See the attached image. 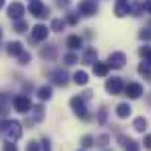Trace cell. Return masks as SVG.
Instances as JSON below:
<instances>
[{
  "mask_svg": "<svg viewBox=\"0 0 151 151\" xmlns=\"http://www.w3.org/2000/svg\"><path fill=\"white\" fill-rule=\"evenodd\" d=\"M132 128H134L137 132H145V128H147V120H145V116H139V118H134V122H132Z\"/></svg>",
  "mask_w": 151,
  "mask_h": 151,
  "instance_id": "obj_19",
  "label": "cell"
},
{
  "mask_svg": "<svg viewBox=\"0 0 151 151\" xmlns=\"http://www.w3.org/2000/svg\"><path fill=\"white\" fill-rule=\"evenodd\" d=\"M33 114H35V120H42L44 118V108L42 106H35L33 108Z\"/></svg>",
  "mask_w": 151,
  "mask_h": 151,
  "instance_id": "obj_31",
  "label": "cell"
},
{
  "mask_svg": "<svg viewBox=\"0 0 151 151\" xmlns=\"http://www.w3.org/2000/svg\"><path fill=\"white\" fill-rule=\"evenodd\" d=\"M73 81H75L77 85H87L89 77H87V73H85V70H77V73L73 75Z\"/></svg>",
  "mask_w": 151,
  "mask_h": 151,
  "instance_id": "obj_18",
  "label": "cell"
},
{
  "mask_svg": "<svg viewBox=\"0 0 151 151\" xmlns=\"http://www.w3.org/2000/svg\"><path fill=\"white\" fill-rule=\"evenodd\" d=\"M29 13L33 15V17H37V19H44V17H48V6L44 4V2H40V0H33V2L29 4Z\"/></svg>",
  "mask_w": 151,
  "mask_h": 151,
  "instance_id": "obj_4",
  "label": "cell"
},
{
  "mask_svg": "<svg viewBox=\"0 0 151 151\" xmlns=\"http://www.w3.org/2000/svg\"><path fill=\"white\" fill-rule=\"evenodd\" d=\"M95 58H97L95 50H87V52H85V56H83V60H85V62H89V64H95V62H93Z\"/></svg>",
  "mask_w": 151,
  "mask_h": 151,
  "instance_id": "obj_24",
  "label": "cell"
},
{
  "mask_svg": "<svg viewBox=\"0 0 151 151\" xmlns=\"http://www.w3.org/2000/svg\"><path fill=\"white\" fill-rule=\"evenodd\" d=\"M25 29H27V23H25L23 19H21V21H15V31H17V33H23Z\"/></svg>",
  "mask_w": 151,
  "mask_h": 151,
  "instance_id": "obj_27",
  "label": "cell"
},
{
  "mask_svg": "<svg viewBox=\"0 0 151 151\" xmlns=\"http://www.w3.org/2000/svg\"><path fill=\"white\" fill-rule=\"evenodd\" d=\"M19 62H21V64H29V62H31V54L23 52V54L19 56Z\"/></svg>",
  "mask_w": 151,
  "mask_h": 151,
  "instance_id": "obj_30",
  "label": "cell"
},
{
  "mask_svg": "<svg viewBox=\"0 0 151 151\" xmlns=\"http://www.w3.org/2000/svg\"><path fill=\"white\" fill-rule=\"evenodd\" d=\"M139 54H141V56L145 58V62L151 66V48H149V46H143V48L139 50Z\"/></svg>",
  "mask_w": 151,
  "mask_h": 151,
  "instance_id": "obj_23",
  "label": "cell"
},
{
  "mask_svg": "<svg viewBox=\"0 0 151 151\" xmlns=\"http://www.w3.org/2000/svg\"><path fill=\"white\" fill-rule=\"evenodd\" d=\"M37 95H40V99H46V101H48V99L52 97V87H50V85L40 87V89H37Z\"/></svg>",
  "mask_w": 151,
  "mask_h": 151,
  "instance_id": "obj_20",
  "label": "cell"
},
{
  "mask_svg": "<svg viewBox=\"0 0 151 151\" xmlns=\"http://www.w3.org/2000/svg\"><path fill=\"white\" fill-rule=\"evenodd\" d=\"M139 37H141V40H147V42H149V40H151V31H145V29H143V31L139 33Z\"/></svg>",
  "mask_w": 151,
  "mask_h": 151,
  "instance_id": "obj_34",
  "label": "cell"
},
{
  "mask_svg": "<svg viewBox=\"0 0 151 151\" xmlns=\"http://www.w3.org/2000/svg\"><path fill=\"white\" fill-rule=\"evenodd\" d=\"M122 89H124V85H122V81H120L118 77H112V79H108V81H106V91H108V93L118 95Z\"/></svg>",
  "mask_w": 151,
  "mask_h": 151,
  "instance_id": "obj_7",
  "label": "cell"
},
{
  "mask_svg": "<svg viewBox=\"0 0 151 151\" xmlns=\"http://www.w3.org/2000/svg\"><path fill=\"white\" fill-rule=\"evenodd\" d=\"M130 112H132V110H130L128 104H118V106H116V116H118V118H128Z\"/></svg>",
  "mask_w": 151,
  "mask_h": 151,
  "instance_id": "obj_15",
  "label": "cell"
},
{
  "mask_svg": "<svg viewBox=\"0 0 151 151\" xmlns=\"http://www.w3.org/2000/svg\"><path fill=\"white\" fill-rule=\"evenodd\" d=\"M23 13H25V6H23L21 2H11V6H9V17H11L13 21H21Z\"/></svg>",
  "mask_w": 151,
  "mask_h": 151,
  "instance_id": "obj_9",
  "label": "cell"
},
{
  "mask_svg": "<svg viewBox=\"0 0 151 151\" xmlns=\"http://www.w3.org/2000/svg\"><path fill=\"white\" fill-rule=\"evenodd\" d=\"M124 93H126L130 99H137V97L143 95V87H141L139 83H128V85L124 87Z\"/></svg>",
  "mask_w": 151,
  "mask_h": 151,
  "instance_id": "obj_10",
  "label": "cell"
},
{
  "mask_svg": "<svg viewBox=\"0 0 151 151\" xmlns=\"http://www.w3.org/2000/svg\"><path fill=\"white\" fill-rule=\"evenodd\" d=\"M124 62H126L124 52H112V54H110V58H108V64H110L112 68H122V66H124Z\"/></svg>",
  "mask_w": 151,
  "mask_h": 151,
  "instance_id": "obj_8",
  "label": "cell"
},
{
  "mask_svg": "<svg viewBox=\"0 0 151 151\" xmlns=\"http://www.w3.org/2000/svg\"><path fill=\"white\" fill-rule=\"evenodd\" d=\"M40 54H42V58H52V56H54V48H48V50L44 48Z\"/></svg>",
  "mask_w": 151,
  "mask_h": 151,
  "instance_id": "obj_32",
  "label": "cell"
},
{
  "mask_svg": "<svg viewBox=\"0 0 151 151\" xmlns=\"http://www.w3.org/2000/svg\"><path fill=\"white\" fill-rule=\"evenodd\" d=\"M70 108L75 110V114H77L79 118H83V120H89V118H91L89 112H87V108H85L83 97H73V99H70Z\"/></svg>",
  "mask_w": 151,
  "mask_h": 151,
  "instance_id": "obj_2",
  "label": "cell"
},
{
  "mask_svg": "<svg viewBox=\"0 0 151 151\" xmlns=\"http://www.w3.org/2000/svg\"><path fill=\"white\" fill-rule=\"evenodd\" d=\"M6 110H9V97L2 93V95H0V118L6 114Z\"/></svg>",
  "mask_w": 151,
  "mask_h": 151,
  "instance_id": "obj_22",
  "label": "cell"
},
{
  "mask_svg": "<svg viewBox=\"0 0 151 151\" xmlns=\"http://www.w3.org/2000/svg\"><path fill=\"white\" fill-rule=\"evenodd\" d=\"M77 62H79V56H77V54L70 52V54L64 56V64H77Z\"/></svg>",
  "mask_w": 151,
  "mask_h": 151,
  "instance_id": "obj_25",
  "label": "cell"
},
{
  "mask_svg": "<svg viewBox=\"0 0 151 151\" xmlns=\"http://www.w3.org/2000/svg\"><path fill=\"white\" fill-rule=\"evenodd\" d=\"M0 132H2V137L6 139V143H15L21 139L23 130H21V124L15 122V120H4L2 124H0Z\"/></svg>",
  "mask_w": 151,
  "mask_h": 151,
  "instance_id": "obj_1",
  "label": "cell"
},
{
  "mask_svg": "<svg viewBox=\"0 0 151 151\" xmlns=\"http://www.w3.org/2000/svg\"><path fill=\"white\" fill-rule=\"evenodd\" d=\"M81 145H83V147H93V145H95V139L87 134V137H83V139H81Z\"/></svg>",
  "mask_w": 151,
  "mask_h": 151,
  "instance_id": "obj_29",
  "label": "cell"
},
{
  "mask_svg": "<svg viewBox=\"0 0 151 151\" xmlns=\"http://www.w3.org/2000/svg\"><path fill=\"white\" fill-rule=\"evenodd\" d=\"M81 151H83V149H81Z\"/></svg>",
  "mask_w": 151,
  "mask_h": 151,
  "instance_id": "obj_42",
  "label": "cell"
},
{
  "mask_svg": "<svg viewBox=\"0 0 151 151\" xmlns=\"http://www.w3.org/2000/svg\"><path fill=\"white\" fill-rule=\"evenodd\" d=\"M79 13L83 17H93L97 13V4H95V0H81L79 2Z\"/></svg>",
  "mask_w": 151,
  "mask_h": 151,
  "instance_id": "obj_3",
  "label": "cell"
},
{
  "mask_svg": "<svg viewBox=\"0 0 151 151\" xmlns=\"http://www.w3.org/2000/svg\"><path fill=\"white\" fill-rule=\"evenodd\" d=\"M143 145H145V149H151V134H145V139H143Z\"/></svg>",
  "mask_w": 151,
  "mask_h": 151,
  "instance_id": "obj_35",
  "label": "cell"
},
{
  "mask_svg": "<svg viewBox=\"0 0 151 151\" xmlns=\"http://www.w3.org/2000/svg\"><path fill=\"white\" fill-rule=\"evenodd\" d=\"M0 37H2V29H0Z\"/></svg>",
  "mask_w": 151,
  "mask_h": 151,
  "instance_id": "obj_40",
  "label": "cell"
},
{
  "mask_svg": "<svg viewBox=\"0 0 151 151\" xmlns=\"http://www.w3.org/2000/svg\"><path fill=\"white\" fill-rule=\"evenodd\" d=\"M66 21H68L70 25H75V23H77L79 19H77V15H68V19H66Z\"/></svg>",
  "mask_w": 151,
  "mask_h": 151,
  "instance_id": "obj_37",
  "label": "cell"
},
{
  "mask_svg": "<svg viewBox=\"0 0 151 151\" xmlns=\"http://www.w3.org/2000/svg\"><path fill=\"white\" fill-rule=\"evenodd\" d=\"M66 46H68L70 50H81V46H83V40H81L79 35H68V40H66Z\"/></svg>",
  "mask_w": 151,
  "mask_h": 151,
  "instance_id": "obj_12",
  "label": "cell"
},
{
  "mask_svg": "<svg viewBox=\"0 0 151 151\" xmlns=\"http://www.w3.org/2000/svg\"><path fill=\"white\" fill-rule=\"evenodd\" d=\"M13 106H15V110L21 112V114H27V112L31 110V101H29L27 95H17V97L13 99Z\"/></svg>",
  "mask_w": 151,
  "mask_h": 151,
  "instance_id": "obj_5",
  "label": "cell"
},
{
  "mask_svg": "<svg viewBox=\"0 0 151 151\" xmlns=\"http://www.w3.org/2000/svg\"><path fill=\"white\" fill-rule=\"evenodd\" d=\"M128 13H130V4L124 2V0H118L116 2V17H124Z\"/></svg>",
  "mask_w": 151,
  "mask_h": 151,
  "instance_id": "obj_11",
  "label": "cell"
},
{
  "mask_svg": "<svg viewBox=\"0 0 151 151\" xmlns=\"http://www.w3.org/2000/svg\"><path fill=\"white\" fill-rule=\"evenodd\" d=\"M120 143L124 145V151H139V143H137V141H132V139L120 137Z\"/></svg>",
  "mask_w": 151,
  "mask_h": 151,
  "instance_id": "obj_16",
  "label": "cell"
},
{
  "mask_svg": "<svg viewBox=\"0 0 151 151\" xmlns=\"http://www.w3.org/2000/svg\"><path fill=\"white\" fill-rule=\"evenodd\" d=\"M6 52H9L11 56H21V54H23V46H21V42H11L9 48H6Z\"/></svg>",
  "mask_w": 151,
  "mask_h": 151,
  "instance_id": "obj_13",
  "label": "cell"
},
{
  "mask_svg": "<svg viewBox=\"0 0 151 151\" xmlns=\"http://www.w3.org/2000/svg\"><path fill=\"white\" fill-rule=\"evenodd\" d=\"M31 2H33V0H31Z\"/></svg>",
  "mask_w": 151,
  "mask_h": 151,
  "instance_id": "obj_41",
  "label": "cell"
},
{
  "mask_svg": "<svg viewBox=\"0 0 151 151\" xmlns=\"http://www.w3.org/2000/svg\"><path fill=\"white\" fill-rule=\"evenodd\" d=\"M48 27L46 25H35L33 29H31V42H44V40H48Z\"/></svg>",
  "mask_w": 151,
  "mask_h": 151,
  "instance_id": "obj_6",
  "label": "cell"
},
{
  "mask_svg": "<svg viewBox=\"0 0 151 151\" xmlns=\"http://www.w3.org/2000/svg\"><path fill=\"white\" fill-rule=\"evenodd\" d=\"M93 70H95L97 77H106L108 70H110V64H108V62H95V64H93Z\"/></svg>",
  "mask_w": 151,
  "mask_h": 151,
  "instance_id": "obj_14",
  "label": "cell"
},
{
  "mask_svg": "<svg viewBox=\"0 0 151 151\" xmlns=\"http://www.w3.org/2000/svg\"><path fill=\"white\" fill-rule=\"evenodd\" d=\"M25 151H40V145H37L35 141H29L27 147H25Z\"/></svg>",
  "mask_w": 151,
  "mask_h": 151,
  "instance_id": "obj_33",
  "label": "cell"
},
{
  "mask_svg": "<svg viewBox=\"0 0 151 151\" xmlns=\"http://www.w3.org/2000/svg\"><path fill=\"white\" fill-rule=\"evenodd\" d=\"M139 73L145 77V81H151V66H149L147 62H141V64H139Z\"/></svg>",
  "mask_w": 151,
  "mask_h": 151,
  "instance_id": "obj_21",
  "label": "cell"
},
{
  "mask_svg": "<svg viewBox=\"0 0 151 151\" xmlns=\"http://www.w3.org/2000/svg\"><path fill=\"white\" fill-rule=\"evenodd\" d=\"M54 83H56V85H62V87H64V85L68 83V75H66L64 70H56V73H54Z\"/></svg>",
  "mask_w": 151,
  "mask_h": 151,
  "instance_id": "obj_17",
  "label": "cell"
},
{
  "mask_svg": "<svg viewBox=\"0 0 151 151\" xmlns=\"http://www.w3.org/2000/svg\"><path fill=\"white\" fill-rule=\"evenodd\" d=\"M2 6H4V0H0V9H2Z\"/></svg>",
  "mask_w": 151,
  "mask_h": 151,
  "instance_id": "obj_39",
  "label": "cell"
},
{
  "mask_svg": "<svg viewBox=\"0 0 151 151\" xmlns=\"http://www.w3.org/2000/svg\"><path fill=\"white\" fill-rule=\"evenodd\" d=\"M104 120H106V110L99 112V122H104Z\"/></svg>",
  "mask_w": 151,
  "mask_h": 151,
  "instance_id": "obj_38",
  "label": "cell"
},
{
  "mask_svg": "<svg viewBox=\"0 0 151 151\" xmlns=\"http://www.w3.org/2000/svg\"><path fill=\"white\" fill-rule=\"evenodd\" d=\"M52 29H54V31H62V29H64V21H62V19H54V21H52Z\"/></svg>",
  "mask_w": 151,
  "mask_h": 151,
  "instance_id": "obj_26",
  "label": "cell"
},
{
  "mask_svg": "<svg viewBox=\"0 0 151 151\" xmlns=\"http://www.w3.org/2000/svg\"><path fill=\"white\" fill-rule=\"evenodd\" d=\"M108 141H110V137H108V134H101V137H97V139H95V145H97V147H106V145H108Z\"/></svg>",
  "mask_w": 151,
  "mask_h": 151,
  "instance_id": "obj_28",
  "label": "cell"
},
{
  "mask_svg": "<svg viewBox=\"0 0 151 151\" xmlns=\"http://www.w3.org/2000/svg\"><path fill=\"white\" fill-rule=\"evenodd\" d=\"M143 11H145V13H151V0H147V2L143 4Z\"/></svg>",
  "mask_w": 151,
  "mask_h": 151,
  "instance_id": "obj_36",
  "label": "cell"
}]
</instances>
